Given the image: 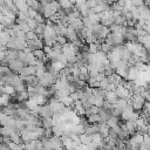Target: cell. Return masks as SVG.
I'll return each instance as SVG.
<instances>
[{
    "label": "cell",
    "instance_id": "cell-1",
    "mask_svg": "<svg viewBox=\"0 0 150 150\" xmlns=\"http://www.w3.org/2000/svg\"><path fill=\"white\" fill-rule=\"evenodd\" d=\"M23 67H25V64L20 60H13V61H9V63H8V68L11 69V71H13L15 74H19L23 69Z\"/></svg>",
    "mask_w": 150,
    "mask_h": 150
},
{
    "label": "cell",
    "instance_id": "cell-2",
    "mask_svg": "<svg viewBox=\"0 0 150 150\" xmlns=\"http://www.w3.org/2000/svg\"><path fill=\"white\" fill-rule=\"evenodd\" d=\"M53 115H54V112H53L49 103H47L45 105H41V110H40V117L41 118H47V117L52 118Z\"/></svg>",
    "mask_w": 150,
    "mask_h": 150
},
{
    "label": "cell",
    "instance_id": "cell-3",
    "mask_svg": "<svg viewBox=\"0 0 150 150\" xmlns=\"http://www.w3.org/2000/svg\"><path fill=\"white\" fill-rule=\"evenodd\" d=\"M138 75H139V71L135 68V67H130L129 68V71H128V76H127V79L125 80H128V81H136L137 79H138Z\"/></svg>",
    "mask_w": 150,
    "mask_h": 150
},
{
    "label": "cell",
    "instance_id": "cell-4",
    "mask_svg": "<svg viewBox=\"0 0 150 150\" xmlns=\"http://www.w3.org/2000/svg\"><path fill=\"white\" fill-rule=\"evenodd\" d=\"M60 6L63 11H68V9H71L74 7V2L68 1V0H62V1H60Z\"/></svg>",
    "mask_w": 150,
    "mask_h": 150
},
{
    "label": "cell",
    "instance_id": "cell-5",
    "mask_svg": "<svg viewBox=\"0 0 150 150\" xmlns=\"http://www.w3.org/2000/svg\"><path fill=\"white\" fill-rule=\"evenodd\" d=\"M54 127V123H53V120L47 117V118H42V128L43 129H52Z\"/></svg>",
    "mask_w": 150,
    "mask_h": 150
},
{
    "label": "cell",
    "instance_id": "cell-6",
    "mask_svg": "<svg viewBox=\"0 0 150 150\" xmlns=\"http://www.w3.org/2000/svg\"><path fill=\"white\" fill-rule=\"evenodd\" d=\"M125 127H127V130L130 132V135H131V136H132L134 134H136V127H135V122L127 121V122H125Z\"/></svg>",
    "mask_w": 150,
    "mask_h": 150
},
{
    "label": "cell",
    "instance_id": "cell-7",
    "mask_svg": "<svg viewBox=\"0 0 150 150\" xmlns=\"http://www.w3.org/2000/svg\"><path fill=\"white\" fill-rule=\"evenodd\" d=\"M35 39H38V35H36V33H35L34 30H29L28 33H26V40H27V41L35 40Z\"/></svg>",
    "mask_w": 150,
    "mask_h": 150
},
{
    "label": "cell",
    "instance_id": "cell-8",
    "mask_svg": "<svg viewBox=\"0 0 150 150\" xmlns=\"http://www.w3.org/2000/svg\"><path fill=\"white\" fill-rule=\"evenodd\" d=\"M131 101L132 102H138V103H145V98L141 95H132Z\"/></svg>",
    "mask_w": 150,
    "mask_h": 150
},
{
    "label": "cell",
    "instance_id": "cell-9",
    "mask_svg": "<svg viewBox=\"0 0 150 150\" xmlns=\"http://www.w3.org/2000/svg\"><path fill=\"white\" fill-rule=\"evenodd\" d=\"M56 42L60 43L61 46H64V45L68 43V39H67V36H57L56 38Z\"/></svg>",
    "mask_w": 150,
    "mask_h": 150
},
{
    "label": "cell",
    "instance_id": "cell-10",
    "mask_svg": "<svg viewBox=\"0 0 150 150\" xmlns=\"http://www.w3.org/2000/svg\"><path fill=\"white\" fill-rule=\"evenodd\" d=\"M88 52H89V54H96L98 52V49H97V47H96L95 43H90L88 46Z\"/></svg>",
    "mask_w": 150,
    "mask_h": 150
},
{
    "label": "cell",
    "instance_id": "cell-11",
    "mask_svg": "<svg viewBox=\"0 0 150 150\" xmlns=\"http://www.w3.org/2000/svg\"><path fill=\"white\" fill-rule=\"evenodd\" d=\"M131 5L135 6L136 8H138V7H141V6L144 5V1L143 0H131Z\"/></svg>",
    "mask_w": 150,
    "mask_h": 150
},
{
    "label": "cell",
    "instance_id": "cell-12",
    "mask_svg": "<svg viewBox=\"0 0 150 150\" xmlns=\"http://www.w3.org/2000/svg\"><path fill=\"white\" fill-rule=\"evenodd\" d=\"M87 6H88L90 9H94V8L97 6V1H95V0H90V1H87Z\"/></svg>",
    "mask_w": 150,
    "mask_h": 150
},
{
    "label": "cell",
    "instance_id": "cell-13",
    "mask_svg": "<svg viewBox=\"0 0 150 150\" xmlns=\"http://www.w3.org/2000/svg\"><path fill=\"white\" fill-rule=\"evenodd\" d=\"M105 77H107V76L104 75V73H98V75L96 76V79H95V80H96L97 82H101V81H103Z\"/></svg>",
    "mask_w": 150,
    "mask_h": 150
}]
</instances>
